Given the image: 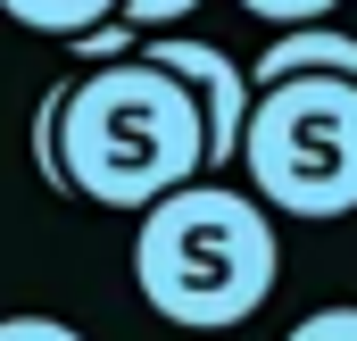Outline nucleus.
<instances>
[{"label": "nucleus", "mask_w": 357, "mask_h": 341, "mask_svg": "<svg viewBox=\"0 0 357 341\" xmlns=\"http://www.w3.org/2000/svg\"><path fill=\"white\" fill-rule=\"evenodd\" d=\"M59 167H67L75 200L116 208V217H150L158 200L208 183V117L150 59L91 67V75H67Z\"/></svg>", "instance_id": "1"}, {"label": "nucleus", "mask_w": 357, "mask_h": 341, "mask_svg": "<svg viewBox=\"0 0 357 341\" xmlns=\"http://www.w3.org/2000/svg\"><path fill=\"white\" fill-rule=\"evenodd\" d=\"M274 275H282L274 217L233 183H191L175 200H158L133 233V283L183 333L250 325L266 308Z\"/></svg>", "instance_id": "2"}, {"label": "nucleus", "mask_w": 357, "mask_h": 341, "mask_svg": "<svg viewBox=\"0 0 357 341\" xmlns=\"http://www.w3.org/2000/svg\"><path fill=\"white\" fill-rule=\"evenodd\" d=\"M241 167H250V200L274 217H307V225L357 217V84L299 75L258 92Z\"/></svg>", "instance_id": "3"}, {"label": "nucleus", "mask_w": 357, "mask_h": 341, "mask_svg": "<svg viewBox=\"0 0 357 341\" xmlns=\"http://www.w3.org/2000/svg\"><path fill=\"white\" fill-rule=\"evenodd\" d=\"M142 59L150 67H167L191 100H199V117H208V183L241 159V142H250V108H258V84L233 67V50H216V42H199V34H150L142 42Z\"/></svg>", "instance_id": "4"}, {"label": "nucleus", "mask_w": 357, "mask_h": 341, "mask_svg": "<svg viewBox=\"0 0 357 341\" xmlns=\"http://www.w3.org/2000/svg\"><path fill=\"white\" fill-rule=\"evenodd\" d=\"M299 75H333V84H357V34L341 25H299V34H274L250 67V84L274 92V84H299Z\"/></svg>", "instance_id": "5"}, {"label": "nucleus", "mask_w": 357, "mask_h": 341, "mask_svg": "<svg viewBox=\"0 0 357 341\" xmlns=\"http://www.w3.org/2000/svg\"><path fill=\"white\" fill-rule=\"evenodd\" d=\"M0 17H17L25 34H59V42H84L100 25L125 17V0H0Z\"/></svg>", "instance_id": "6"}, {"label": "nucleus", "mask_w": 357, "mask_h": 341, "mask_svg": "<svg viewBox=\"0 0 357 341\" xmlns=\"http://www.w3.org/2000/svg\"><path fill=\"white\" fill-rule=\"evenodd\" d=\"M59 108H67V84H50L42 108H33V175H42L50 191H67V167H59Z\"/></svg>", "instance_id": "7"}, {"label": "nucleus", "mask_w": 357, "mask_h": 341, "mask_svg": "<svg viewBox=\"0 0 357 341\" xmlns=\"http://www.w3.org/2000/svg\"><path fill=\"white\" fill-rule=\"evenodd\" d=\"M250 17H266V25H282V34H299V25H324L341 0H241Z\"/></svg>", "instance_id": "8"}, {"label": "nucleus", "mask_w": 357, "mask_h": 341, "mask_svg": "<svg viewBox=\"0 0 357 341\" xmlns=\"http://www.w3.org/2000/svg\"><path fill=\"white\" fill-rule=\"evenodd\" d=\"M191 8H199V0H125V17H116V25H133V34L150 42V34H167L175 17H191Z\"/></svg>", "instance_id": "9"}, {"label": "nucleus", "mask_w": 357, "mask_h": 341, "mask_svg": "<svg viewBox=\"0 0 357 341\" xmlns=\"http://www.w3.org/2000/svg\"><path fill=\"white\" fill-rule=\"evenodd\" d=\"M282 341H357V308H316V317H299Z\"/></svg>", "instance_id": "10"}, {"label": "nucleus", "mask_w": 357, "mask_h": 341, "mask_svg": "<svg viewBox=\"0 0 357 341\" xmlns=\"http://www.w3.org/2000/svg\"><path fill=\"white\" fill-rule=\"evenodd\" d=\"M0 341H84V333L59 317H0Z\"/></svg>", "instance_id": "11"}]
</instances>
